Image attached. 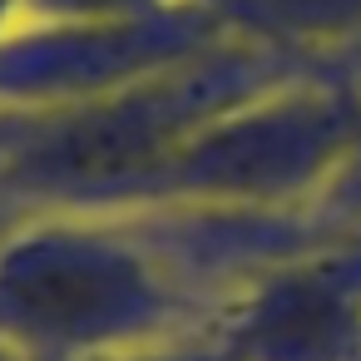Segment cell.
<instances>
[{
	"label": "cell",
	"instance_id": "6da1fadb",
	"mask_svg": "<svg viewBox=\"0 0 361 361\" xmlns=\"http://www.w3.org/2000/svg\"><path fill=\"white\" fill-rule=\"evenodd\" d=\"M129 297H134V282L85 247L75 252L40 247L0 277V302L20 312L30 326L60 331V336H85L94 326H109L129 307Z\"/></svg>",
	"mask_w": 361,
	"mask_h": 361
}]
</instances>
